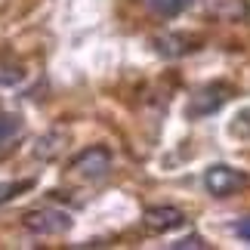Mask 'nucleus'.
<instances>
[{"mask_svg":"<svg viewBox=\"0 0 250 250\" xmlns=\"http://www.w3.org/2000/svg\"><path fill=\"white\" fill-rule=\"evenodd\" d=\"M22 78H25V68H22V62H16L9 53H0V86L22 83Z\"/></svg>","mask_w":250,"mask_h":250,"instance_id":"6","label":"nucleus"},{"mask_svg":"<svg viewBox=\"0 0 250 250\" xmlns=\"http://www.w3.org/2000/svg\"><path fill=\"white\" fill-rule=\"evenodd\" d=\"M111 161L114 158H111V151L105 146H90V148H83L81 155L71 158L68 170L74 176H81V179H102L105 173L111 170Z\"/></svg>","mask_w":250,"mask_h":250,"instance_id":"3","label":"nucleus"},{"mask_svg":"<svg viewBox=\"0 0 250 250\" xmlns=\"http://www.w3.org/2000/svg\"><path fill=\"white\" fill-rule=\"evenodd\" d=\"M19 133H22V121H19L16 114H0V155L9 148V142H13Z\"/></svg>","mask_w":250,"mask_h":250,"instance_id":"8","label":"nucleus"},{"mask_svg":"<svg viewBox=\"0 0 250 250\" xmlns=\"http://www.w3.org/2000/svg\"><path fill=\"white\" fill-rule=\"evenodd\" d=\"M250 186V176L238 167H229V164H213L207 167L204 173V188L210 191L213 198H229V195H238L241 188Z\"/></svg>","mask_w":250,"mask_h":250,"instance_id":"1","label":"nucleus"},{"mask_svg":"<svg viewBox=\"0 0 250 250\" xmlns=\"http://www.w3.org/2000/svg\"><path fill=\"white\" fill-rule=\"evenodd\" d=\"M170 247L173 250H201V247H207V244H204V238H201V235H188V238H182V241H173Z\"/></svg>","mask_w":250,"mask_h":250,"instance_id":"10","label":"nucleus"},{"mask_svg":"<svg viewBox=\"0 0 250 250\" xmlns=\"http://www.w3.org/2000/svg\"><path fill=\"white\" fill-rule=\"evenodd\" d=\"M232 86L229 83H207V86H201V90H195L188 96V105H186V114L191 121H198V118H207V114H213L219 111L223 105L232 99Z\"/></svg>","mask_w":250,"mask_h":250,"instance_id":"2","label":"nucleus"},{"mask_svg":"<svg viewBox=\"0 0 250 250\" xmlns=\"http://www.w3.org/2000/svg\"><path fill=\"white\" fill-rule=\"evenodd\" d=\"M235 235H238V238H241V241H250V216H244V219H241V223H238V226H235Z\"/></svg>","mask_w":250,"mask_h":250,"instance_id":"11","label":"nucleus"},{"mask_svg":"<svg viewBox=\"0 0 250 250\" xmlns=\"http://www.w3.org/2000/svg\"><path fill=\"white\" fill-rule=\"evenodd\" d=\"M31 182H0V204H6L9 198H16L19 191H25Z\"/></svg>","mask_w":250,"mask_h":250,"instance_id":"9","label":"nucleus"},{"mask_svg":"<svg viewBox=\"0 0 250 250\" xmlns=\"http://www.w3.org/2000/svg\"><path fill=\"white\" fill-rule=\"evenodd\" d=\"M22 226L34 235H62L71 229V216L56 207H37L22 216Z\"/></svg>","mask_w":250,"mask_h":250,"instance_id":"4","label":"nucleus"},{"mask_svg":"<svg viewBox=\"0 0 250 250\" xmlns=\"http://www.w3.org/2000/svg\"><path fill=\"white\" fill-rule=\"evenodd\" d=\"M195 0H146L148 13L158 16V19H170V16H179L186 6H191Z\"/></svg>","mask_w":250,"mask_h":250,"instance_id":"7","label":"nucleus"},{"mask_svg":"<svg viewBox=\"0 0 250 250\" xmlns=\"http://www.w3.org/2000/svg\"><path fill=\"white\" fill-rule=\"evenodd\" d=\"M142 226L155 235H167L173 229L186 226V213L173 204H158V207H148L146 213H142Z\"/></svg>","mask_w":250,"mask_h":250,"instance_id":"5","label":"nucleus"}]
</instances>
